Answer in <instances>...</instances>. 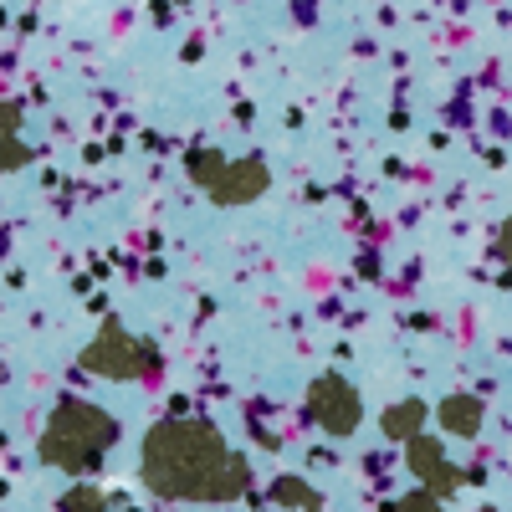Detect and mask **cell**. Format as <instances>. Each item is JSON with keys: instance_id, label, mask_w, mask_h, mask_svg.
<instances>
[{"instance_id": "cell-1", "label": "cell", "mask_w": 512, "mask_h": 512, "mask_svg": "<svg viewBox=\"0 0 512 512\" xmlns=\"http://www.w3.org/2000/svg\"><path fill=\"white\" fill-rule=\"evenodd\" d=\"M144 472L159 492L175 497H231L241 487V466L221 451V441L200 425H164L144 451Z\"/></svg>"}, {"instance_id": "cell-2", "label": "cell", "mask_w": 512, "mask_h": 512, "mask_svg": "<svg viewBox=\"0 0 512 512\" xmlns=\"http://www.w3.org/2000/svg\"><path fill=\"white\" fill-rule=\"evenodd\" d=\"M113 441V420L88 410V405H62L57 420L47 425V441H41V456L52 466H67V472H82L93 466L98 451H108Z\"/></svg>"}, {"instance_id": "cell-3", "label": "cell", "mask_w": 512, "mask_h": 512, "mask_svg": "<svg viewBox=\"0 0 512 512\" xmlns=\"http://www.w3.org/2000/svg\"><path fill=\"white\" fill-rule=\"evenodd\" d=\"M62 512H103V502H98L93 492H72V497L62 502Z\"/></svg>"}]
</instances>
